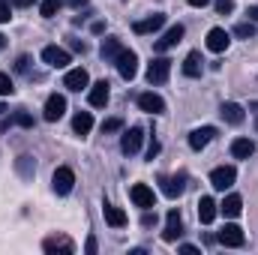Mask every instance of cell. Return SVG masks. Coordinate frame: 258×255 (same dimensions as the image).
Here are the masks:
<instances>
[{
  "mask_svg": "<svg viewBox=\"0 0 258 255\" xmlns=\"http://www.w3.org/2000/svg\"><path fill=\"white\" fill-rule=\"evenodd\" d=\"M234 180H237V168L234 165H219V168H213L210 171V186L219 192L231 189L234 186Z\"/></svg>",
  "mask_w": 258,
  "mask_h": 255,
  "instance_id": "obj_1",
  "label": "cell"
},
{
  "mask_svg": "<svg viewBox=\"0 0 258 255\" xmlns=\"http://www.w3.org/2000/svg\"><path fill=\"white\" fill-rule=\"evenodd\" d=\"M114 66H117V72H120V78H123V81H132V78L138 75V54H135V51H129V48H123V51H120V57L114 60Z\"/></svg>",
  "mask_w": 258,
  "mask_h": 255,
  "instance_id": "obj_2",
  "label": "cell"
},
{
  "mask_svg": "<svg viewBox=\"0 0 258 255\" xmlns=\"http://www.w3.org/2000/svg\"><path fill=\"white\" fill-rule=\"evenodd\" d=\"M168 75H171V60L168 57H156L147 66V84H165Z\"/></svg>",
  "mask_w": 258,
  "mask_h": 255,
  "instance_id": "obj_3",
  "label": "cell"
},
{
  "mask_svg": "<svg viewBox=\"0 0 258 255\" xmlns=\"http://www.w3.org/2000/svg\"><path fill=\"white\" fill-rule=\"evenodd\" d=\"M129 198H132V204H135V207H141V210L156 207V195H153V189H150L147 183H135V186L129 189Z\"/></svg>",
  "mask_w": 258,
  "mask_h": 255,
  "instance_id": "obj_4",
  "label": "cell"
},
{
  "mask_svg": "<svg viewBox=\"0 0 258 255\" xmlns=\"http://www.w3.org/2000/svg\"><path fill=\"white\" fill-rule=\"evenodd\" d=\"M183 33H186V30H183V24H174V27H168V30H165V36L153 42V51H159V54H165L168 48H174V45H177V42L183 39Z\"/></svg>",
  "mask_w": 258,
  "mask_h": 255,
  "instance_id": "obj_5",
  "label": "cell"
},
{
  "mask_svg": "<svg viewBox=\"0 0 258 255\" xmlns=\"http://www.w3.org/2000/svg\"><path fill=\"white\" fill-rule=\"evenodd\" d=\"M63 114H66V96L51 93V96L45 99V111H42V117H45L48 123H54V120H60Z\"/></svg>",
  "mask_w": 258,
  "mask_h": 255,
  "instance_id": "obj_6",
  "label": "cell"
},
{
  "mask_svg": "<svg viewBox=\"0 0 258 255\" xmlns=\"http://www.w3.org/2000/svg\"><path fill=\"white\" fill-rule=\"evenodd\" d=\"M141 141H144V129L132 126V129H126L123 138H120V150H123L126 156H135V153L141 150Z\"/></svg>",
  "mask_w": 258,
  "mask_h": 255,
  "instance_id": "obj_7",
  "label": "cell"
},
{
  "mask_svg": "<svg viewBox=\"0 0 258 255\" xmlns=\"http://www.w3.org/2000/svg\"><path fill=\"white\" fill-rule=\"evenodd\" d=\"M42 249L48 255H72L75 252V243L66 237V234H54V237H45V243H42Z\"/></svg>",
  "mask_w": 258,
  "mask_h": 255,
  "instance_id": "obj_8",
  "label": "cell"
},
{
  "mask_svg": "<svg viewBox=\"0 0 258 255\" xmlns=\"http://www.w3.org/2000/svg\"><path fill=\"white\" fill-rule=\"evenodd\" d=\"M51 186H54V192H57V195H69V192H72V186H75V174H72V168L60 165V168L54 171V177H51Z\"/></svg>",
  "mask_w": 258,
  "mask_h": 255,
  "instance_id": "obj_9",
  "label": "cell"
},
{
  "mask_svg": "<svg viewBox=\"0 0 258 255\" xmlns=\"http://www.w3.org/2000/svg\"><path fill=\"white\" fill-rule=\"evenodd\" d=\"M180 234H183V219H180V213H177V210H168V216H165V231H162V240H165V243H174Z\"/></svg>",
  "mask_w": 258,
  "mask_h": 255,
  "instance_id": "obj_10",
  "label": "cell"
},
{
  "mask_svg": "<svg viewBox=\"0 0 258 255\" xmlns=\"http://www.w3.org/2000/svg\"><path fill=\"white\" fill-rule=\"evenodd\" d=\"M87 84H90V75H87V69H81V66H78V69H69L66 78H63V87L72 90V93H81Z\"/></svg>",
  "mask_w": 258,
  "mask_h": 255,
  "instance_id": "obj_11",
  "label": "cell"
},
{
  "mask_svg": "<svg viewBox=\"0 0 258 255\" xmlns=\"http://www.w3.org/2000/svg\"><path fill=\"white\" fill-rule=\"evenodd\" d=\"M42 60L48 66H54V69H63V66H69V51L66 48H57V45H45L42 48Z\"/></svg>",
  "mask_w": 258,
  "mask_h": 255,
  "instance_id": "obj_12",
  "label": "cell"
},
{
  "mask_svg": "<svg viewBox=\"0 0 258 255\" xmlns=\"http://www.w3.org/2000/svg\"><path fill=\"white\" fill-rule=\"evenodd\" d=\"M138 108L147 111V114H162L165 111V99L159 93H141L138 96Z\"/></svg>",
  "mask_w": 258,
  "mask_h": 255,
  "instance_id": "obj_13",
  "label": "cell"
},
{
  "mask_svg": "<svg viewBox=\"0 0 258 255\" xmlns=\"http://www.w3.org/2000/svg\"><path fill=\"white\" fill-rule=\"evenodd\" d=\"M219 114H222V120L231 123V126H240V123L246 120V111H243V105H237V102H222Z\"/></svg>",
  "mask_w": 258,
  "mask_h": 255,
  "instance_id": "obj_14",
  "label": "cell"
},
{
  "mask_svg": "<svg viewBox=\"0 0 258 255\" xmlns=\"http://www.w3.org/2000/svg\"><path fill=\"white\" fill-rule=\"evenodd\" d=\"M243 240H246V237H243L240 225H234V222H228V225L219 231V243H222V246H234V249H237V246H243Z\"/></svg>",
  "mask_w": 258,
  "mask_h": 255,
  "instance_id": "obj_15",
  "label": "cell"
},
{
  "mask_svg": "<svg viewBox=\"0 0 258 255\" xmlns=\"http://www.w3.org/2000/svg\"><path fill=\"white\" fill-rule=\"evenodd\" d=\"M162 24H165V15H162V12H153V15H147L144 21H135V24H132V30L144 36V33H156Z\"/></svg>",
  "mask_w": 258,
  "mask_h": 255,
  "instance_id": "obj_16",
  "label": "cell"
},
{
  "mask_svg": "<svg viewBox=\"0 0 258 255\" xmlns=\"http://www.w3.org/2000/svg\"><path fill=\"white\" fill-rule=\"evenodd\" d=\"M228 42H231V36H228L222 27H213V30L207 33V48H210L213 54H222V51L228 48Z\"/></svg>",
  "mask_w": 258,
  "mask_h": 255,
  "instance_id": "obj_17",
  "label": "cell"
},
{
  "mask_svg": "<svg viewBox=\"0 0 258 255\" xmlns=\"http://www.w3.org/2000/svg\"><path fill=\"white\" fill-rule=\"evenodd\" d=\"M213 135H216V129H213V126L192 129V132H189V147H192V150H201V147H207V144L213 141Z\"/></svg>",
  "mask_w": 258,
  "mask_h": 255,
  "instance_id": "obj_18",
  "label": "cell"
},
{
  "mask_svg": "<svg viewBox=\"0 0 258 255\" xmlns=\"http://www.w3.org/2000/svg\"><path fill=\"white\" fill-rule=\"evenodd\" d=\"M120 51H123V45H120V39H117V36H108V39H102V48H99V54H102V60H105V63H114V60L120 57Z\"/></svg>",
  "mask_w": 258,
  "mask_h": 255,
  "instance_id": "obj_19",
  "label": "cell"
},
{
  "mask_svg": "<svg viewBox=\"0 0 258 255\" xmlns=\"http://www.w3.org/2000/svg\"><path fill=\"white\" fill-rule=\"evenodd\" d=\"M87 99H90L93 108H105V105H108V81H96V84L90 87Z\"/></svg>",
  "mask_w": 258,
  "mask_h": 255,
  "instance_id": "obj_20",
  "label": "cell"
},
{
  "mask_svg": "<svg viewBox=\"0 0 258 255\" xmlns=\"http://www.w3.org/2000/svg\"><path fill=\"white\" fill-rule=\"evenodd\" d=\"M186 174H177V177H162V195L165 198H177L180 192L186 189Z\"/></svg>",
  "mask_w": 258,
  "mask_h": 255,
  "instance_id": "obj_21",
  "label": "cell"
},
{
  "mask_svg": "<svg viewBox=\"0 0 258 255\" xmlns=\"http://www.w3.org/2000/svg\"><path fill=\"white\" fill-rule=\"evenodd\" d=\"M255 153V141H249V138H234L231 141V156L234 159H249Z\"/></svg>",
  "mask_w": 258,
  "mask_h": 255,
  "instance_id": "obj_22",
  "label": "cell"
},
{
  "mask_svg": "<svg viewBox=\"0 0 258 255\" xmlns=\"http://www.w3.org/2000/svg\"><path fill=\"white\" fill-rule=\"evenodd\" d=\"M219 210H222L228 219H234V216H240V210H243V198H240L237 192H231V195H225V201L219 204Z\"/></svg>",
  "mask_w": 258,
  "mask_h": 255,
  "instance_id": "obj_23",
  "label": "cell"
},
{
  "mask_svg": "<svg viewBox=\"0 0 258 255\" xmlns=\"http://www.w3.org/2000/svg\"><path fill=\"white\" fill-rule=\"evenodd\" d=\"M198 219H201L204 225H210V222L216 219V201H213L210 195H204V198L198 201Z\"/></svg>",
  "mask_w": 258,
  "mask_h": 255,
  "instance_id": "obj_24",
  "label": "cell"
},
{
  "mask_svg": "<svg viewBox=\"0 0 258 255\" xmlns=\"http://www.w3.org/2000/svg\"><path fill=\"white\" fill-rule=\"evenodd\" d=\"M102 213H105V222L111 225V228H123L129 219H126V213L120 210V207H114V204H105L102 207Z\"/></svg>",
  "mask_w": 258,
  "mask_h": 255,
  "instance_id": "obj_25",
  "label": "cell"
},
{
  "mask_svg": "<svg viewBox=\"0 0 258 255\" xmlns=\"http://www.w3.org/2000/svg\"><path fill=\"white\" fill-rule=\"evenodd\" d=\"M201 66H204V60H201V51H189V54H186V60H183V75L198 78V75H201Z\"/></svg>",
  "mask_w": 258,
  "mask_h": 255,
  "instance_id": "obj_26",
  "label": "cell"
},
{
  "mask_svg": "<svg viewBox=\"0 0 258 255\" xmlns=\"http://www.w3.org/2000/svg\"><path fill=\"white\" fill-rule=\"evenodd\" d=\"M72 129H75L78 135H87V132L93 129V117H90V111H78V114L72 117Z\"/></svg>",
  "mask_w": 258,
  "mask_h": 255,
  "instance_id": "obj_27",
  "label": "cell"
},
{
  "mask_svg": "<svg viewBox=\"0 0 258 255\" xmlns=\"http://www.w3.org/2000/svg\"><path fill=\"white\" fill-rule=\"evenodd\" d=\"M15 165H18V174H21V177H33V174H36V162H33L30 156H18Z\"/></svg>",
  "mask_w": 258,
  "mask_h": 255,
  "instance_id": "obj_28",
  "label": "cell"
},
{
  "mask_svg": "<svg viewBox=\"0 0 258 255\" xmlns=\"http://www.w3.org/2000/svg\"><path fill=\"white\" fill-rule=\"evenodd\" d=\"M63 6V0H42V6H39V15L42 18H51V15H57V9Z\"/></svg>",
  "mask_w": 258,
  "mask_h": 255,
  "instance_id": "obj_29",
  "label": "cell"
},
{
  "mask_svg": "<svg viewBox=\"0 0 258 255\" xmlns=\"http://www.w3.org/2000/svg\"><path fill=\"white\" fill-rule=\"evenodd\" d=\"M234 33H237L240 39H252V36H255V21H240V24L234 27Z\"/></svg>",
  "mask_w": 258,
  "mask_h": 255,
  "instance_id": "obj_30",
  "label": "cell"
},
{
  "mask_svg": "<svg viewBox=\"0 0 258 255\" xmlns=\"http://www.w3.org/2000/svg\"><path fill=\"white\" fill-rule=\"evenodd\" d=\"M15 93V87H12V78L6 75V72H0V96H12Z\"/></svg>",
  "mask_w": 258,
  "mask_h": 255,
  "instance_id": "obj_31",
  "label": "cell"
},
{
  "mask_svg": "<svg viewBox=\"0 0 258 255\" xmlns=\"http://www.w3.org/2000/svg\"><path fill=\"white\" fill-rule=\"evenodd\" d=\"M12 120H15L18 126H24V129H33V117H30L27 111H18V114H12Z\"/></svg>",
  "mask_w": 258,
  "mask_h": 255,
  "instance_id": "obj_32",
  "label": "cell"
},
{
  "mask_svg": "<svg viewBox=\"0 0 258 255\" xmlns=\"http://www.w3.org/2000/svg\"><path fill=\"white\" fill-rule=\"evenodd\" d=\"M216 12L219 15H231L234 12V0H216Z\"/></svg>",
  "mask_w": 258,
  "mask_h": 255,
  "instance_id": "obj_33",
  "label": "cell"
},
{
  "mask_svg": "<svg viewBox=\"0 0 258 255\" xmlns=\"http://www.w3.org/2000/svg\"><path fill=\"white\" fill-rule=\"evenodd\" d=\"M120 126H123V120H120V117H108V120L102 123V132H117Z\"/></svg>",
  "mask_w": 258,
  "mask_h": 255,
  "instance_id": "obj_34",
  "label": "cell"
},
{
  "mask_svg": "<svg viewBox=\"0 0 258 255\" xmlns=\"http://www.w3.org/2000/svg\"><path fill=\"white\" fill-rule=\"evenodd\" d=\"M12 18V6H9V0H0V24H6Z\"/></svg>",
  "mask_w": 258,
  "mask_h": 255,
  "instance_id": "obj_35",
  "label": "cell"
},
{
  "mask_svg": "<svg viewBox=\"0 0 258 255\" xmlns=\"http://www.w3.org/2000/svg\"><path fill=\"white\" fill-rule=\"evenodd\" d=\"M141 225H144V228L156 225V213H144V216H141Z\"/></svg>",
  "mask_w": 258,
  "mask_h": 255,
  "instance_id": "obj_36",
  "label": "cell"
},
{
  "mask_svg": "<svg viewBox=\"0 0 258 255\" xmlns=\"http://www.w3.org/2000/svg\"><path fill=\"white\" fill-rule=\"evenodd\" d=\"M180 252L183 255H198V246H192V243H180Z\"/></svg>",
  "mask_w": 258,
  "mask_h": 255,
  "instance_id": "obj_37",
  "label": "cell"
},
{
  "mask_svg": "<svg viewBox=\"0 0 258 255\" xmlns=\"http://www.w3.org/2000/svg\"><path fill=\"white\" fill-rule=\"evenodd\" d=\"M84 252H87V255L96 252V237H87V243H84Z\"/></svg>",
  "mask_w": 258,
  "mask_h": 255,
  "instance_id": "obj_38",
  "label": "cell"
},
{
  "mask_svg": "<svg viewBox=\"0 0 258 255\" xmlns=\"http://www.w3.org/2000/svg\"><path fill=\"white\" fill-rule=\"evenodd\" d=\"M69 45H72V51H81V54H84V51H87V45H84V42H81V39H72V42H69Z\"/></svg>",
  "mask_w": 258,
  "mask_h": 255,
  "instance_id": "obj_39",
  "label": "cell"
},
{
  "mask_svg": "<svg viewBox=\"0 0 258 255\" xmlns=\"http://www.w3.org/2000/svg\"><path fill=\"white\" fill-rule=\"evenodd\" d=\"M159 153V141H150V147H147V159H153Z\"/></svg>",
  "mask_w": 258,
  "mask_h": 255,
  "instance_id": "obj_40",
  "label": "cell"
},
{
  "mask_svg": "<svg viewBox=\"0 0 258 255\" xmlns=\"http://www.w3.org/2000/svg\"><path fill=\"white\" fill-rule=\"evenodd\" d=\"M27 63H30L27 57H18V63H15V69H18V72H27Z\"/></svg>",
  "mask_w": 258,
  "mask_h": 255,
  "instance_id": "obj_41",
  "label": "cell"
},
{
  "mask_svg": "<svg viewBox=\"0 0 258 255\" xmlns=\"http://www.w3.org/2000/svg\"><path fill=\"white\" fill-rule=\"evenodd\" d=\"M246 15H249V21H258V6H249V12H246Z\"/></svg>",
  "mask_w": 258,
  "mask_h": 255,
  "instance_id": "obj_42",
  "label": "cell"
},
{
  "mask_svg": "<svg viewBox=\"0 0 258 255\" xmlns=\"http://www.w3.org/2000/svg\"><path fill=\"white\" fill-rule=\"evenodd\" d=\"M210 0H189V6H195V9H201V6H207Z\"/></svg>",
  "mask_w": 258,
  "mask_h": 255,
  "instance_id": "obj_43",
  "label": "cell"
},
{
  "mask_svg": "<svg viewBox=\"0 0 258 255\" xmlns=\"http://www.w3.org/2000/svg\"><path fill=\"white\" fill-rule=\"evenodd\" d=\"M66 3H69V6H75V9H78V6H84V3H87V0H66Z\"/></svg>",
  "mask_w": 258,
  "mask_h": 255,
  "instance_id": "obj_44",
  "label": "cell"
},
{
  "mask_svg": "<svg viewBox=\"0 0 258 255\" xmlns=\"http://www.w3.org/2000/svg\"><path fill=\"white\" fill-rule=\"evenodd\" d=\"M33 0H12V6H30Z\"/></svg>",
  "mask_w": 258,
  "mask_h": 255,
  "instance_id": "obj_45",
  "label": "cell"
},
{
  "mask_svg": "<svg viewBox=\"0 0 258 255\" xmlns=\"http://www.w3.org/2000/svg\"><path fill=\"white\" fill-rule=\"evenodd\" d=\"M3 48H6V36L0 33V51H3Z\"/></svg>",
  "mask_w": 258,
  "mask_h": 255,
  "instance_id": "obj_46",
  "label": "cell"
},
{
  "mask_svg": "<svg viewBox=\"0 0 258 255\" xmlns=\"http://www.w3.org/2000/svg\"><path fill=\"white\" fill-rule=\"evenodd\" d=\"M249 108H252V111L258 114V99H255V102H249Z\"/></svg>",
  "mask_w": 258,
  "mask_h": 255,
  "instance_id": "obj_47",
  "label": "cell"
},
{
  "mask_svg": "<svg viewBox=\"0 0 258 255\" xmlns=\"http://www.w3.org/2000/svg\"><path fill=\"white\" fill-rule=\"evenodd\" d=\"M3 111H6V108H3V105H0V114H3Z\"/></svg>",
  "mask_w": 258,
  "mask_h": 255,
  "instance_id": "obj_48",
  "label": "cell"
},
{
  "mask_svg": "<svg viewBox=\"0 0 258 255\" xmlns=\"http://www.w3.org/2000/svg\"><path fill=\"white\" fill-rule=\"evenodd\" d=\"M255 129H258V123H255Z\"/></svg>",
  "mask_w": 258,
  "mask_h": 255,
  "instance_id": "obj_49",
  "label": "cell"
}]
</instances>
